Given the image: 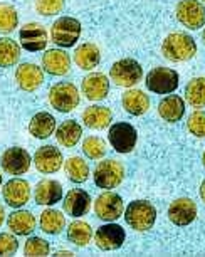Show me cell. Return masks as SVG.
Wrapping results in <instances>:
<instances>
[{"label":"cell","instance_id":"obj_1","mask_svg":"<svg viewBox=\"0 0 205 257\" xmlns=\"http://www.w3.org/2000/svg\"><path fill=\"white\" fill-rule=\"evenodd\" d=\"M162 52L165 59L172 62H183L190 61L197 54V44L195 39L183 32H172L165 39L162 44Z\"/></svg>","mask_w":205,"mask_h":257},{"label":"cell","instance_id":"obj_2","mask_svg":"<svg viewBox=\"0 0 205 257\" xmlns=\"http://www.w3.org/2000/svg\"><path fill=\"white\" fill-rule=\"evenodd\" d=\"M125 220L133 230L146 232L155 225L157 208L146 200H133L125 210Z\"/></svg>","mask_w":205,"mask_h":257},{"label":"cell","instance_id":"obj_3","mask_svg":"<svg viewBox=\"0 0 205 257\" xmlns=\"http://www.w3.org/2000/svg\"><path fill=\"white\" fill-rule=\"evenodd\" d=\"M92 178H94L96 187L105 188V190H111V188H116L123 182L125 167L118 160H113V158L102 160V162L96 165Z\"/></svg>","mask_w":205,"mask_h":257},{"label":"cell","instance_id":"obj_4","mask_svg":"<svg viewBox=\"0 0 205 257\" xmlns=\"http://www.w3.org/2000/svg\"><path fill=\"white\" fill-rule=\"evenodd\" d=\"M79 91L72 82H57L49 89V103L51 106L61 113H69L79 104Z\"/></svg>","mask_w":205,"mask_h":257},{"label":"cell","instance_id":"obj_5","mask_svg":"<svg viewBox=\"0 0 205 257\" xmlns=\"http://www.w3.org/2000/svg\"><path fill=\"white\" fill-rule=\"evenodd\" d=\"M81 36V22L74 17H61L52 24L51 39L56 46L67 49L76 44Z\"/></svg>","mask_w":205,"mask_h":257},{"label":"cell","instance_id":"obj_6","mask_svg":"<svg viewBox=\"0 0 205 257\" xmlns=\"http://www.w3.org/2000/svg\"><path fill=\"white\" fill-rule=\"evenodd\" d=\"M111 81L121 88H131L143 79V67L135 59H121L115 62L110 71Z\"/></svg>","mask_w":205,"mask_h":257},{"label":"cell","instance_id":"obj_7","mask_svg":"<svg viewBox=\"0 0 205 257\" xmlns=\"http://www.w3.org/2000/svg\"><path fill=\"white\" fill-rule=\"evenodd\" d=\"M145 82L151 93L170 94L178 88V74L168 67H155L146 74Z\"/></svg>","mask_w":205,"mask_h":257},{"label":"cell","instance_id":"obj_8","mask_svg":"<svg viewBox=\"0 0 205 257\" xmlns=\"http://www.w3.org/2000/svg\"><path fill=\"white\" fill-rule=\"evenodd\" d=\"M177 19L183 27L190 29V31H197V29L203 27L205 24V7L198 0H182L177 4L175 9Z\"/></svg>","mask_w":205,"mask_h":257},{"label":"cell","instance_id":"obj_9","mask_svg":"<svg viewBox=\"0 0 205 257\" xmlns=\"http://www.w3.org/2000/svg\"><path fill=\"white\" fill-rule=\"evenodd\" d=\"M108 140L118 153H130L133 152L138 142V133L135 126L130 123H115L110 128Z\"/></svg>","mask_w":205,"mask_h":257},{"label":"cell","instance_id":"obj_10","mask_svg":"<svg viewBox=\"0 0 205 257\" xmlns=\"http://www.w3.org/2000/svg\"><path fill=\"white\" fill-rule=\"evenodd\" d=\"M125 205L123 198L115 192H105L96 198L94 202V212L96 217L106 222H115L123 215Z\"/></svg>","mask_w":205,"mask_h":257},{"label":"cell","instance_id":"obj_11","mask_svg":"<svg viewBox=\"0 0 205 257\" xmlns=\"http://www.w3.org/2000/svg\"><path fill=\"white\" fill-rule=\"evenodd\" d=\"M32 163V158L27 150L21 147H12L4 152L2 158H0V165L2 170L7 172L9 175H24L29 172Z\"/></svg>","mask_w":205,"mask_h":257},{"label":"cell","instance_id":"obj_12","mask_svg":"<svg viewBox=\"0 0 205 257\" xmlns=\"http://www.w3.org/2000/svg\"><path fill=\"white\" fill-rule=\"evenodd\" d=\"M19 39H21V44L26 51L39 52V51L46 49L49 36H47V31L41 24L31 22V24H26V26L21 29Z\"/></svg>","mask_w":205,"mask_h":257},{"label":"cell","instance_id":"obj_13","mask_svg":"<svg viewBox=\"0 0 205 257\" xmlns=\"http://www.w3.org/2000/svg\"><path fill=\"white\" fill-rule=\"evenodd\" d=\"M126 239V232L118 224L101 225L94 234V242L101 250H116L123 245Z\"/></svg>","mask_w":205,"mask_h":257},{"label":"cell","instance_id":"obj_14","mask_svg":"<svg viewBox=\"0 0 205 257\" xmlns=\"http://www.w3.org/2000/svg\"><path fill=\"white\" fill-rule=\"evenodd\" d=\"M168 219L175 225H188L197 219V205L192 198L182 197L170 203L168 207Z\"/></svg>","mask_w":205,"mask_h":257},{"label":"cell","instance_id":"obj_15","mask_svg":"<svg viewBox=\"0 0 205 257\" xmlns=\"http://www.w3.org/2000/svg\"><path fill=\"white\" fill-rule=\"evenodd\" d=\"M2 195L4 200L7 202V205H11L14 208H19L22 205H26L31 198V185L27 180L24 178H12L9 180L2 188Z\"/></svg>","mask_w":205,"mask_h":257},{"label":"cell","instance_id":"obj_16","mask_svg":"<svg viewBox=\"0 0 205 257\" xmlns=\"http://www.w3.org/2000/svg\"><path fill=\"white\" fill-rule=\"evenodd\" d=\"M34 163L36 168L41 173H56L57 170H61L62 167V153L59 148L52 147V145H46L41 147L34 155Z\"/></svg>","mask_w":205,"mask_h":257},{"label":"cell","instance_id":"obj_17","mask_svg":"<svg viewBox=\"0 0 205 257\" xmlns=\"http://www.w3.org/2000/svg\"><path fill=\"white\" fill-rule=\"evenodd\" d=\"M16 81L22 91L32 93L37 88H41V84L44 82V72L41 67L32 64V62H24L17 67Z\"/></svg>","mask_w":205,"mask_h":257},{"label":"cell","instance_id":"obj_18","mask_svg":"<svg viewBox=\"0 0 205 257\" xmlns=\"http://www.w3.org/2000/svg\"><path fill=\"white\" fill-rule=\"evenodd\" d=\"M62 207H64V212L67 215L74 217H82L89 212L91 208V197L86 190H81V188H72L66 193L64 202H62Z\"/></svg>","mask_w":205,"mask_h":257},{"label":"cell","instance_id":"obj_19","mask_svg":"<svg viewBox=\"0 0 205 257\" xmlns=\"http://www.w3.org/2000/svg\"><path fill=\"white\" fill-rule=\"evenodd\" d=\"M81 89L89 101H101L110 93V79L102 72H92L82 79Z\"/></svg>","mask_w":205,"mask_h":257},{"label":"cell","instance_id":"obj_20","mask_svg":"<svg viewBox=\"0 0 205 257\" xmlns=\"http://www.w3.org/2000/svg\"><path fill=\"white\" fill-rule=\"evenodd\" d=\"M42 67L51 76H66L71 69V57L62 49H49L42 56Z\"/></svg>","mask_w":205,"mask_h":257},{"label":"cell","instance_id":"obj_21","mask_svg":"<svg viewBox=\"0 0 205 257\" xmlns=\"http://www.w3.org/2000/svg\"><path fill=\"white\" fill-rule=\"evenodd\" d=\"M36 203L37 205H54L62 200V185L57 180H41L36 185Z\"/></svg>","mask_w":205,"mask_h":257},{"label":"cell","instance_id":"obj_22","mask_svg":"<svg viewBox=\"0 0 205 257\" xmlns=\"http://www.w3.org/2000/svg\"><path fill=\"white\" fill-rule=\"evenodd\" d=\"M121 103L126 113L133 116H141L150 109V98L140 89H128L121 96Z\"/></svg>","mask_w":205,"mask_h":257},{"label":"cell","instance_id":"obj_23","mask_svg":"<svg viewBox=\"0 0 205 257\" xmlns=\"http://www.w3.org/2000/svg\"><path fill=\"white\" fill-rule=\"evenodd\" d=\"M82 121L91 130H105L113 121V111L105 106H89L82 111Z\"/></svg>","mask_w":205,"mask_h":257},{"label":"cell","instance_id":"obj_24","mask_svg":"<svg viewBox=\"0 0 205 257\" xmlns=\"http://www.w3.org/2000/svg\"><path fill=\"white\" fill-rule=\"evenodd\" d=\"M9 230L16 235H29L36 230V217L29 210H16L9 213Z\"/></svg>","mask_w":205,"mask_h":257},{"label":"cell","instance_id":"obj_25","mask_svg":"<svg viewBox=\"0 0 205 257\" xmlns=\"http://www.w3.org/2000/svg\"><path fill=\"white\" fill-rule=\"evenodd\" d=\"M158 114L162 116L165 121H168V123H177L185 114L183 98H180L177 94L165 96L158 104Z\"/></svg>","mask_w":205,"mask_h":257},{"label":"cell","instance_id":"obj_26","mask_svg":"<svg viewBox=\"0 0 205 257\" xmlns=\"http://www.w3.org/2000/svg\"><path fill=\"white\" fill-rule=\"evenodd\" d=\"M99 61H101V52L97 49V46L92 44V42H84L74 52L76 66L84 71H92L94 67H97Z\"/></svg>","mask_w":205,"mask_h":257},{"label":"cell","instance_id":"obj_27","mask_svg":"<svg viewBox=\"0 0 205 257\" xmlns=\"http://www.w3.org/2000/svg\"><path fill=\"white\" fill-rule=\"evenodd\" d=\"M29 132H31L34 138L46 140L56 132V118L52 114H49L47 111H41L31 119Z\"/></svg>","mask_w":205,"mask_h":257},{"label":"cell","instance_id":"obj_28","mask_svg":"<svg viewBox=\"0 0 205 257\" xmlns=\"http://www.w3.org/2000/svg\"><path fill=\"white\" fill-rule=\"evenodd\" d=\"M81 137H82V128L74 119H67L56 128V138L64 148L76 147Z\"/></svg>","mask_w":205,"mask_h":257},{"label":"cell","instance_id":"obj_29","mask_svg":"<svg viewBox=\"0 0 205 257\" xmlns=\"http://www.w3.org/2000/svg\"><path fill=\"white\" fill-rule=\"evenodd\" d=\"M41 229L49 235H57L61 234L62 229L66 227V219L62 215V212L54 210V208H47L41 213Z\"/></svg>","mask_w":205,"mask_h":257},{"label":"cell","instance_id":"obj_30","mask_svg":"<svg viewBox=\"0 0 205 257\" xmlns=\"http://www.w3.org/2000/svg\"><path fill=\"white\" fill-rule=\"evenodd\" d=\"M21 57V46L11 37H0V67H12Z\"/></svg>","mask_w":205,"mask_h":257},{"label":"cell","instance_id":"obj_31","mask_svg":"<svg viewBox=\"0 0 205 257\" xmlns=\"http://www.w3.org/2000/svg\"><path fill=\"white\" fill-rule=\"evenodd\" d=\"M92 239V229L89 224L82 220H77V222H72L67 227V240L72 242L74 245L77 247H84L91 242Z\"/></svg>","mask_w":205,"mask_h":257},{"label":"cell","instance_id":"obj_32","mask_svg":"<svg viewBox=\"0 0 205 257\" xmlns=\"http://www.w3.org/2000/svg\"><path fill=\"white\" fill-rule=\"evenodd\" d=\"M185 99L192 108L205 106V77H193L185 88Z\"/></svg>","mask_w":205,"mask_h":257},{"label":"cell","instance_id":"obj_33","mask_svg":"<svg viewBox=\"0 0 205 257\" xmlns=\"http://www.w3.org/2000/svg\"><path fill=\"white\" fill-rule=\"evenodd\" d=\"M67 178L74 183H84L89 178V167L81 157H71L64 163Z\"/></svg>","mask_w":205,"mask_h":257},{"label":"cell","instance_id":"obj_34","mask_svg":"<svg viewBox=\"0 0 205 257\" xmlns=\"http://www.w3.org/2000/svg\"><path fill=\"white\" fill-rule=\"evenodd\" d=\"M19 26L17 11L9 4H0V34H11Z\"/></svg>","mask_w":205,"mask_h":257},{"label":"cell","instance_id":"obj_35","mask_svg":"<svg viewBox=\"0 0 205 257\" xmlns=\"http://www.w3.org/2000/svg\"><path fill=\"white\" fill-rule=\"evenodd\" d=\"M106 152H108V148H106V142L102 138L89 137L82 142V153L91 160H101Z\"/></svg>","mask_w":205,"mask_h":257},{"label":"cell","instance_id":"obj_36","mask_svg":"<svg viewBox=\"0 0 205 257\" xmlns=\"http://www.w3.org/2000/svg\"><path fill=\"white\" fill-rule=\"evenodd\" d=\"M24 252H26V255H29V257L49 255V252H51V245H49V242L41 239V237H29L27 242H26V247H24Z\"/></svg>","mask_w":205,"mask_h":257},{"label":"cell","instance_id":"obj_37","mask_svg":"<svg viewBox=\"0 0 205 257\" xmlns=\"http://www.w3.org/2000/svg\"><path fill=\"white\" fill-rule=\"evenodd\" d=\"M66 0H36V11L44 17L57 16L64 9Z\"/></svg>","mask_w":205,"mask_h":257},{"label":"cell","instance_id":"obj_38","mask_svg":"<svg viewBox=\"0 0 205 257\" xmlns=\"http://www.w3.org/2000/svg\"><path fill=\"white\" fill-rule=\"evenodd\" d=\"M188 132L197 138H205V111L195 109L187 119Z\"/></svg>","mask_w":205,"mask_h":257},{"label":"cell","instance_id":"obj_39","mask_svg":"<svg viewBox=\"0 0 205 257\" xmlns=\"http://www.w3.org/2000/svg\"><path fill=\"white\" fill-rule=\"evenodd\" d=\"M19 249V242L12 234H0V255H14Z\"/></svg>","mask_w":205,"mask_h":257},{"label":"cell","instance_id":"obj_40","mask_svg":"<svg viewBox=\"0 0 205 257\" xmlns=\"http://www.w3.org/2000/svg\"><path fill=\"white\" fill-rule=\"evenodd\" d=\"M200 197H202V200L205 202V180L202 182V185H200Z\"/></svg>","mask_w":205,"mask_h":257},{"label":"cell","instance_id":"obj_41","mask_svg":"<svg viewBox=\"0 0 205 257\" xmlns=\"http://www.w3.org/2000/svg\"><path fill=\"white\" fill-rule=\"evenodd\" d=\"M4 219H6V210H4V207L0 205V225L4 224Z\"/></svg>","mask_w":205,"mask_h":257},{"label":"cell","instance_id":"obj_42","mask_svg":"<svg viewBox=\"0 0 205 257\" xmlns=\"http://www.w3.org/2000/svg\"><path fill=\"white\" fill-rule=\"evenodd\" d=\"M56 255H72V252H69V250H59V252H56Z\"/></svg>","mask_w":205,"mask_h":257},{"label":"cell","instance_id":"obj_43","mask_svg":"<svg viewBox=\"0 0 205 257\" xmlns=\"http://www.w3.org/2000/svg\"><path fill=\"white\" fill-rule=\"evenodd\" d=\"M202 41H203V44H205V29H203V34H202Z\"/></svg>","mask_w":205,"mask_h":257},{"label":"cell","instance_id":"obj_44","mask_svg":"<svg viewBox=\"0 0 205 257\" xmlns=\"http://www.w3.org/2000/svg\"><path fill=\"white\" fill-rule=\"evenodd\" d=\"M202 162H203V167H205V152H203V157H202Z\"/></svg>","mask_w":205,"mask_h":257},{"label":"cell","instance_id":"obj_45","mask_svg":"<svg viewBox=\"0 0 205 257\" xmlns=\"http://www.w3.org/2000/svg\"><path fill=\"white\" fill-rule=\"evenodd\" d=\"M0 185H2V173H0Z\"/></svg>","mask_w":205,"mask_h":257},{"label":"cell","instance_id":"obj_46","mask_svg":"<svg viewBox=\"0 0 205 257\" xmlns=\"http://www.w3.org/2000/svg\"><path fill=\"white\" fill-rule=\"evenodd\" d=\"M203 2H205V0H203Z\"/></svg>","mask_w":205,"mask_h":257}]
</instances>
